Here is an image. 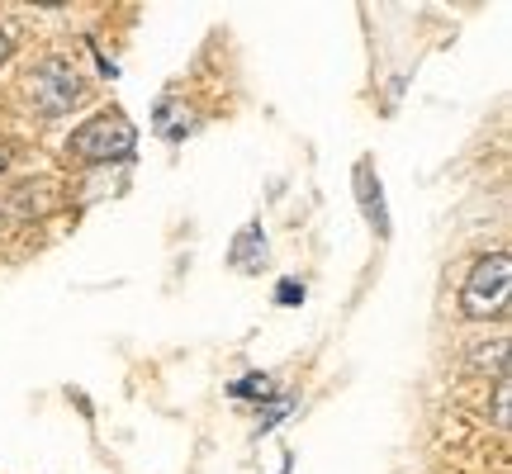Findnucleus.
I'll return each instance as SVG.
<instances>
[{
	"instance_id": "obj_1",
	"label": "nucleus",
	"mask_w": 512,
	"mask_h": 474,
	"mask_svg": "<svg viewBox=\"0 0 512 474\" xmlns=\"http://www.w3.org/2000/svg\"><path fill=\"white\" fill-rule=\"evenodd\" d=\"M138 147V128L128 124L124 110H100L91 124H81L67 138V157L81 166H110V162H133Z\"/></svg>"
},
{
	"instance_id": "obj_3",
	"label": "nucleus",
	"mask_w": 512,
	"mask_h": 474,
	"mask_svg": "<svg viewBox=\"0 0 512 474\" xmlns=\"http://www.w3.org/2000/svg\"><path fill=\"white\" fill-rule=\"evenodd\" d=\"M508 290H512V261L503 252L479 256L475 271L465 275V290H460V313L465 318H503L508 309Z\"/></svg>"
},
{
	"instance_id": "obj_14",
	"label": "nucleus",
	"mask_w": 512,
	"mask_h": 474,
	"mask_svg": "<svg viewBox=\"0 0 512 474\" xmlns=\"http://www.w3.org/2000/svg\"><path fill=\"white\" fill-rule=\"evenodd\" d=\"M5 166H10V147L0 143V171H5Z\"/></svg>"
},
{
	"instance_id": "obj_10",
	"label": "nucleus",
	"mask_w": 512,
	"mask_h": 474,
	"mask_svg": "<svg viewBox=\"0 0 512 474\" xmlns=\"http://www.w3.org/2000/svg\"><path fill=\"white\" fill-rule=\"evenodd\" d=\"M356 185H361V195H366L370 219H380V185L370 190V166H356ZM380 233H384V223H380Z\"/></svg>"
},
{
	"instance_id": "obj_13",
	"label": "nucleus",
	"mask_w": 512,
	"mask_h": 474,
	"mask_svg": "<svg viewBox=\"0 0 512 474\" xmlns=\"http://www.w3.org/2000/svg\"><path fill=\"white\" fill-rule=\"evenodd\" d=\"M10 53H15V48H10V34H5V29H0V67H5V62H10Z\"/></svg>"
},
{
	"instance_id": "obj_11",
	"label": "nucleus",
	"mask_w": 512,
	"mask_h": 474,
	"mask_svg": "<svg viewBox=\"0 0 512 474\" xmlns=\"http://www.w3.org/2000/svg\"><path fill=\"white\" fill-rule=\"evenodd\" d=\"M304 285H299V280H280V285H275V304H280V309H294V304H304Z\"/></svg>"
},
{
	"instance_id": "obj_7",
	"label": "nucleus",
	"mask_w": 512,
	"mask_h": 474,
	"mask_svg": "<svg viewBox=\"0 0 512 474\" xmlns=\"http://www.w3.org/2000/svg\"><path fill=\"white\" fill-rule=\"evenodd\" d=\"M228 394H233L238 403H266V399H275V380L271 375H261V370H252V375H242Z\"/></svg>"
},
{
	"instance_id": "obj_12",
	"label": "nucleus",
	"mask_w": 512,
	"mask_h": 474,
	"mask_svg": "<svg viewBox=\"0 0 512 474\" xmlns=\"http://www.w3.org/2000/svg\"><path fill=\"white\" fill-rule=\"evenodd\" d=\"M494 418H498V427H508V375L498 380V389H494Z\"/></svg>"
},
{
	"instance_id": "obj_2",
	"label": "nucleus",
	"mask_w": 512,
	"mask_h": 474,
	"mask_svg": "<svg viewBox=\"0 0 512 474\" xmlns=\"http://www.w3.org/2000/svg\"><path fill=\"white\" fill-rule=\"evenodd\" d=\"M24 95H29V105H34L43 119H62V114H72L76 105H86V76L76 72L67 57H48V62H38L34 72L24 76Z\"/></svg>"
},
{
	"instance_id": "obj_5",
	"label": "nucleus",
	"mask_w": 512,
	"mask_h": 474,
	"mask_svg": "<svg viewBox=\"0 0 512 474\" xmlns=\"http://www.w3.org/2000/svg\"><path fill=\"white\" fill-rule=\"evenodd\" d=\"M266 233H261V223H247L238 233V242H233V252H228V261L238 266V271H247V275H256L261 266H266Z\"/></svg>"
},
{
	"instance_id": "obj_9",
	"label": "nucleus",
	"mask_w": 512,
	"mask_h": 474,
	"mask_svg": "<svg viewBox=\"0 0 512 474\" xmlns=\"http://www.w3.org/2000/svg\"><path fill=\"white\" fill-rule=\"evenodd\" d=\"M290 408H294V394H280V399H266V408L256 413V432H271V427H275V422H280V418H285Z\"/></svg>"
},
{
	"instance_id": "obj_8",
	"label": "nucleus",
	"mask_w": 512,
	"mask_h": 474,
	"mask_svg": "<svg viewBox=\"0 0 512 474\" xmlns=\"http://www.w3.org/2000/svg\"><path fill=\"white\" fill-rule=\"evenodd\" d=\"M470 365H475L479 375H489V370H494L498 380H503V375H508V342L498 337L494 347H489V342H484V347H475V356H470Z\"/></svg>"
},
{
	"instance_id": "obj_6",
	"label": "nucleus",
	"mask_w": 512,
	"mask_h": 474,
	"mask_svg": "<svg viewBox=\"0 0 512 474\" xmlns=\"http://www.w3.org/2000/svg\"><path fill=\"white\" fill-rule=\"evenodd\" d=\"M190 128H195V114L176 110V100H162V105H157V133H162L166 143H181Z\"/></svg>"
},
{
	"instance_id": "obj_4",
	"label": "nucleus",
	"mask_w": 512,
	"mask_h": 474,
	"mask_svg": "<svg viewBox=\"0 0 512 474\" xmlns=\"http://www.w3.org/2000/svg\"><path fill=\"white\" fill-rule=\"evenodd\" d=\"M57 204H62V181L53 176H29V181H19L10 195H5V209L15 214V219H48Z\"/></svg>"
}]
</instances>
